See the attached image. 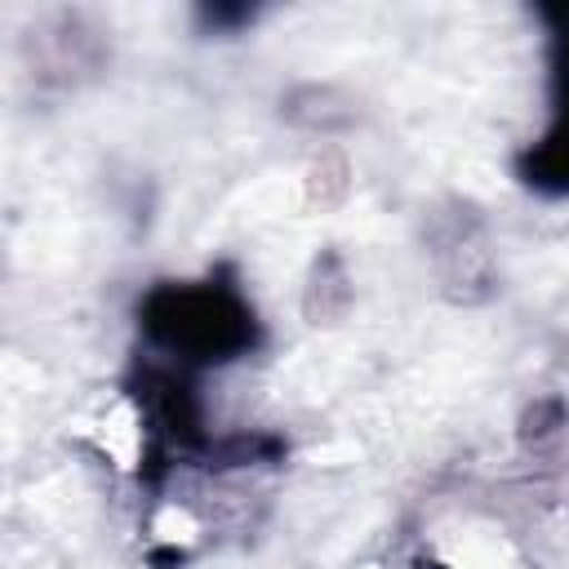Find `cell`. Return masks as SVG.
I'll use <instances>...</instances> for the list:
<instances>
[{
	"mask_svg": "<svg viewBox=\"0 0 569 569\" xmlns=\"http://www.w3.org/2000/svg\"><path fill=\"white\" fill-rule=\"evenodd\" d=\"M138 325L151 351L173 360L178 373L236 360L258 342V316L249 298L240 284L218 276L151 289L138 307Z\"/></svg>",
	"mask_w": 569,
	"mask_h": 569,
	"instance_id": "1",
	"label": "cell"
},
{
	"mask_svg": "<svg viewBox=\"0 0 569 569\" xmlns=\"http://www.w3.org/2000/svg\"><path fill=\"white\" fill-rule=\"evenodd\" d=\"M551 18L560 22L551 31V102L556 107H551L547 133L525 156L520 173L529 187L547 196H565L569 191V9H556Z\"/></svg>",
	"mask_w": 569,
	"mask_h": 569,
	"instance_id": "2",
	"label": "cell"
}]
</instances>
